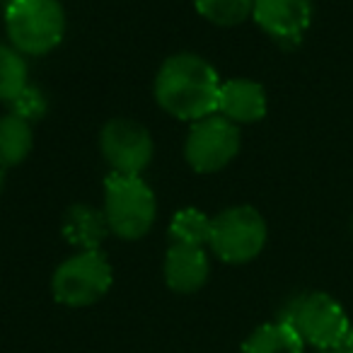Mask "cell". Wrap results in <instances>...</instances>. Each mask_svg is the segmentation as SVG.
I'll return each instance as SVG.
<instances>
[{"label":"cell","mask_w":353,"mask_h":353,"mask_svg":"<svg viewBox=\"0 0 353 353\" xmlns=\"http://www.w3.org/2000/svg\"><path fill=\"white\" fill-rule=\"evenodd\" d=\"M218 114L232 123H254L266 114V92L259 83L247 78H232L221 85Z\"/></svg>","instance_id":"11"},{"label":"cell","mask_w":353,"mask_h":353,"mask_svg":"<svg viewBox=\"0 0 353 353\" xmlns=\"http://www.w3.org/2000/svg\"><path fill=\"white\" fill-rule=\"evenodd\" d=\"M281 322L290 324L305 343L317 351H336L351 332L343 307L327 293H305L293 298L281 312Z\"/></svg>","instance_id":"4"},{"label":"cell","mask_w":353,"mask_h":353,"mask_svg":"<svg viewBox=\"0 0 353 353\" xmlns=\"http://www.w3.org/2000/svg\"><path fill=\"white\" fill-rule=\"evenodd\" d=\"M252 17L276 41L295 44L312 20V0H254Z\"/></svg>","instance_id":"9"},{"label":"cell","mask_w":353,"mask_h":353,"mask_svg":"<svg viewBox=\"0 0 353 353\" xmlns=\"http://www.w3.org/2000/svg\"><path fill=\"white\" fill-rule=\"evenodd\" d=\"M6 32L20 54L46 56L63 41L65 10L59 0H10Z\"/></svg>","instance_id":"2"},{"label":"cell","mask_w":353,"mask_h":353,"mask_svg":"<svg viewBox=\"0 0 353 353\" xmlns=\"http://www.w3.org/2000/svg\"><path fill=\"white\" fill-rule=\"evenodd\" d=\"M317 353H339V351H317Z\"/></svg>","instance_id":"21"},{"label":"cell","mask_w":353,"mask_h":353,"mask_svg":"<svg viewBox=\"0 0 353 353\" xmlns=\"http://www.w3.org/2000/svg\"><path fill=\"white\" fill-rule=\"evenodd\" d=\"M30 85L25 54L10 44H0V102L10 104Z\"/></svg>","instance_id":"16"},{"label":"cell","mask_w":353,"mask_h":353,"mask_svg":"<svg viewBox=\"0 0 353 353\" xmlns=\"http://www.w3.org/2000/svg\"><path fill=\"white\" fill-rule=\"evenodd\" d=\"M109 232L112 230H109L104 211L90 206V203H75L65 211L63 237L68 245L78 247L80 252L99 250Z\"/></svg>","instance_id":"12"},{"label":"cell","mask_w":353,"mask_h":353,"mask_svg":"<svg viewBox=\"0 0 353 353\" xmlns=\"http://www.w3.org/2000/svg\"><path fill=\"white\" fill-rule=\"evenodd\" d=\"M165 283L174 293H196L206 285L211 276V259L206 247L192 245H170L162 264Z\"/></svg>","instance_id":"10"},{"label":"cell","mask_w":353,"mask_h":353,"mask_svg":"<svg viewBox=\"0 0 353 353\" xmlns=\"http://www.w3.org/2000/svg\"><path fill=\"white\" fill-rule=\"evenodd\" d=\"M104 218L109 230L126 242L141 240L152 230L157 201L141 176L109 174L104 182Z\"/></svg>","instance_id":"3"},{"label":"cell","mask_w":353,"mask_h":353,"mask_svg":"<svg viewBox=\"0 0 353 353\" xmlns=\"http://www.w3.org/2000/svg\"><path fill=\"white\" fill-rule=\"evenodd\" d=\"M305 341L298 336L290 324L285 322H269L247 336L242 343V353H303Z\"/></svg>","instance_id":"14"},{"label":"cell","mask_w":353,"mask_h":353,"mask_svg":"<svg viewBox=\"0 0 353 353\" xmlns=\"http://www.w3.org/2000/svg\"><path fill=\"white\" fill-rule=\"evenodd\" d=\"M266 237V221L256 208L230 206L213 216L208 247L225 264H247L261 254Z\"/></svg>","instance_id":"6"},{"label":"cell","mask_w":353,"mask_h":353,"mask_svg":"<svg viewBox=\"0 0 353 353\" xmlns=\"http://www.w3.org/2000/svg\"><path fill=\"white\" fill-rule=\"evenodd\" d=\"M339 353H353V327H351V332L343 336V341L339 343V348H336Z\"/></svg>","instance_id":"19"},{"label":"cell","mask_w":353,"mask_h":353,"mask_svg":"<svg viewBox=\"0 0 353 353\" xmlns=\"http://www.w3.org/2000/svg\"><path fill=\"white\" fill-rule=\"evenodd\" d=\"M240 145V126L221 114H211L192 123L184 141V157L199 174H213L235 160Z\"/></svg>","instance_id":"7"},{"label":"cell","mask_w":353,"mask_h":353,"mask_svg":"<svg viewBox=\"0 0 353 353\" xmlns=\"http://www.w3.org/2000/svg\"><path fill=\"white\" fill-rule=\"evenodd\" d=\"M218 70L196 54H174L160 65L152 94L162 112L179 121H199L218 114L221 97Z\"/></svg>","instance_id":"1"},{"label":"cell","mask_w":353,"mask_h":353,"mask_svg":"<svg viewBox=\"0 0 353 353\" xmlns=\"http://www.w3.org/2000/svg\"><path fill=\"white\" fill-rule=\"evenodd\" d=\"M112 264L99 250L75 252L51 276V293L65 307H88L112 288Z\"/></svg>","instance_id":"5"},{"label":"cell","mask_w":353,"mask_h":353,"mask_svg":"<svg viewBox=\"0 0 353 353\" xmlns=\"http://www.w3.org/2000/svg\"><path fill=\"white\" fill-rule=\"evenodd\" d=\"M194 6L203 20L218 27H235L252 17L254 0H194Z\"/></svg>","instance_id":"17"},{"label":"cell","mask_w":353,"mask_h":353,"mask_svg":"<svg viewBox=\"0 0 353 353\" xmlns=\"http://www.w3.org/2000/svg\"><path fill=\"white\" fill-rule=\"evenodd\" d=\"M34 145V133L32 123L20 119L17 114H6L0 117V167H17L27 160Z\"/></svg>","instance_id":"13"},{"label":"cell","mask_w":353,"mask_h":353,"mask_svg":"<svg viewBox=\"0 0 353 353\" xmlns=\"http://www.w3.org/2000/svg\"><path fill=\"white\" fill-rule=\"evenodd\" d=\"M6 187V167H0V192Z\"/></svg>","instance_id":"20"},{"label":"cell","mask_w":353,"mask_h":353,"mask_svg":"<svg viewBox=\"0 0 353 353\" xmlns=\"http://www.w3.org/2000/svg\"><path fill=\"white\" fill-rule=\"evenodd\" d=\"M211 223L199 208H182L170 223V240L172 245H192V247H208L211 242Z\"/></svg>","instance_id":"15"},{"label":"cell","mask_w":353,"mask_h":353,"mask_svg":"<svg viewBox=\"0 0 353 353\" xmlns=\"http://www.w3.org/2000/svg\"><path fill=\"white\" fill-rule=\"evenodd\" d=\"M99 150L114 174L141 176L152 162L155 143L143 123L131 119H112L99 133Z\"/></svg>","instance_id":"8"},{"label":"cell","mask_w":353,"mask_h":353,"mask_svg":"<svg viewBox=\"0 0 353 353\" xmlns=\"http://www.w3.org/2000/svg\"><path fill=\"white\" fill-rule=\"evenodd\" d=\"M10 109H12V114H17L20 119L32 123V121L44 119L46 109H49V99H46L44 90L34 88V85H27V88L10 102Z\"/></svg>","instance_id":"18"}]
</instances>
